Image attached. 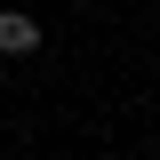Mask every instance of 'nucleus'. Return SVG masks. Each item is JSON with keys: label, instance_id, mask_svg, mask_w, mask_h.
<instances>
[{"label": "nucleus", "instance_id": "nucleus-1", "mask_svg": "<svg viewBox=\"0 0 160 160\" xmlns=\"http://www.w3.org/2000/svg\"><path fill=\"white\" fill-rule=\"evenodd\" d=\"M32 48H40V24L8 8V16H0V56H32Z\"/></svg>", "mask_w": 160, "mask_h": 160}]
</instances>
